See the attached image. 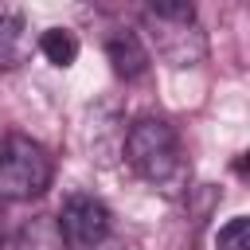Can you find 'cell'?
<instances>
[{"label": "cell", "mask_w": 250, "mask_h": 250, "mask_svg": "<svg viewBox=\"0 0 250 250\" xmlns=\"http://www.w3.org/2000/svg\"><path fill=\"white\" fill-rule=\"evenodd\" d=\"M125 160L133 164V172L152 184L156 191L164 195H180L188 188V152H184V141L180 133L164 121V117H141L129 125L125 133Z\"/></svg>", "instance_id": "cell-1"}, {"label": "cell", "mask_w": 250, "mask_h": 250, "mask_svg": "<svg viewBox=\"0 0 250 250\" xmlns=\"http://www.w3.org/2000/svg\"><path fill=\"white\" fill-rule=\"evenodd\" d=\"M55 164L51 152L31 141L27 133H4L0 137V199L23 203L51 188Z\"/></svg>", "instance_id": "cell-2"}, {"label": "cell", "mask_w": 250, "mask_h": 250, "mask_svg": "<svg viewBox=\"0 0 250 250\" xmlns=\"http://www.w3.org/2000/svg\"><path fill=\"white\" fill-rule=\"evenodd\" d=\"M59 227L66 234V242L82 246V250H94L98 242H105L109 234V207L94 195H66L62 211H59Z\"/></svg>", "instance_id": "cell-3"}, {"label": "cell", "mask_w": 250, "mask_h": 250, "mask_svg": "<svg viewBox=\"0 0 250 250\" xmlns=\"http://www.w3.org/2000/svg\"><path fill=\"white\" fill-rule=\"evenodd\" d=\"M152 43H156V55L172 66H195L203 55H207V43L199 35V27L191 20H152Z\"/></svg>", "instance_id": "cell-4"}, {"label": "cell", "mask_w": 250, "mask_h": 250, "mask_svg": "<svg viewBox=\"0 0 250 250\" xmlns=\"http://www.w3.org/2000/svg\"><path fill=\"white\" fill-rule=\"evenodd\" d=\"M105 59L113 62V74L117 78H141L152 62L145 39L133 31V27H113L105 35Z\"/></svg>", "instance_id": "cell-5"}, {"label": "cell", "mask_w": 250, "mask_h": 250, "mask_svg": "<svg viewBox=\"0 0 250 250\" xmlns=\"http://www.w3.org/2000/svg\"><path fill=\"white\" fill-rule=\"evenodd\" d=\"M35 39H31V27L23 20V12H0V66L4 70H16L27 62Z\"/></svg>", "instance_id": "cell-6"}, {"label": "cell", "mask_w": 250, "mask_h": 250, "mask_svg": "<svg viewBox=\"0 0 250 250\" xmlns=\"http://www.w3.org/2000/svg\"><path fill=\"white\" fill-rule=\"evenodd\" d=\"M16 250H70V242H66L55 215H35V219H27L20 227Z\"/></svg>", "instance_id": "cell-7"}, {"label": "cell", "mask_w": 250, "mask_h": 250, "mask_svg": "<svg viewBox=\"0 0 250 250\" xmlns=\"http://www.w3.org/2000/svg\"><path fill=\"white\" fill-rule=\"evenodd\" d=\"M35 51H39L51 66H70V62L78 59L82 43H78V35H74L70 27H47V31L35 39Z\"/></svg>", "instance_id": "cell-8"}, {"label": "cell", "mask_w": 250, "mask_h": 250, "mask_svg": "<svg viewBox=\"0 0 250 250\" xmlns=\"http://www.w3.org/2000/svg\"><path fill=\"white\" fill-rule=\"evenodd\" d=\"M215 250H250V219L234 215L215 230Z\"/></svg>", "instance_id": "cell-9"}, {"label": "cell", "mask_w": 250, "mask_h": 250, "mask_svg": "<svg viewBox=\"0 0 250 250\" xmlns=\"http://www.w3.org/2000/svg\"><path fill=\"white\" fill-rule=\"evenodd\" d=\"M148 20H191V0H141Z\"/></svg>", "instance_id": "cell-10"}]
</instances>
